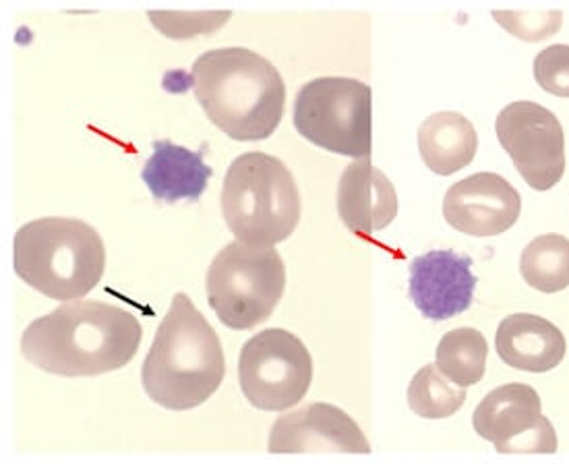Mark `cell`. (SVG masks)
Listing matches in <instances>:
<instances>
[{
    "label": "cell",
    "mask_w": 569,
    "mask_h": 470,
    "mask_svg": "<svg viewBox=\"0 0 569 470\" xmlns=\"http://www.w3.org/2000/svg\"><path fill=\"white\" fill-rule=\"evenodd\" d=\"M139 319L117 304L73 301L33 319L21 336V354L60 378H91L131 363L141 344Z\"/></svg>",
    "instance_id": "1"
},
{
    "label": "cell",
    "mask_w": 569,
    "mask_h": 470,
    "mask_svg": "<svg viewBox=\"0 0 569 470\" xmlns=\"http://www.w3.org/2000/svg\"><path fill=\"white\" fill-rule=\"evenodd\" d=\"M193 91L203 112L234 141H263L284 117L286 83L268 59L249 48H218L201 54Z\"/></svg>",
    "instance_id": "2"
},
{
    "label": "cell",
    "mask_w": 569,
    "mask_h": 470,
    "mask_svg": "<svg viewBox=\"0 0 569 470\" xmlns=\"http://www.w3.org/2000/svg\"><path fill=\"white\" fill-rule=\"evenodd\" d=\"M224 376L216 330L187 294H174L141 369L146 392L168 410L197 409L218 392Z\"/></svg>",
    "instance_id": "3"
},
{
    "label": "cell",
    "mask_w": 569,
    "mask_h": 470,
    "mask_svg": "<svg viewBox=\"0 0 569 470\" xmlns=\"http://www.w3.org/2000/svg\"><path fill=\"white\" fill-rule=\"evenodd\" d=\"M13 266L28 287L69 303L86 297L102 280L104 241L79 218L31 220L17 230Z\"/></svg>",
    "instance_id": "4"
},
{
    "label": "cell",
    "mask_w": 569,
    "mask_h": 470,
    "mask_svg": "<svg viewBox=\"0 0 569 470\" xmlns=\"http://www.w3.org/2000/svg\"><path fill=\"white\" fill-rule=\"evenodd\" d=\"M222 213L237 241L273 247L299 227V187L284 162L266 152L240 153L226 172Z\"/></svg>",
    "instance_id": "5"
},
{
    "label": "cell",
    "mask_w": 569,
    "mask_h": 470,
    "mask_svg": "<svg viewBox=\"0 0 569 470\" xmlns=\"http://www.w3.org/2000/svg\"><path fill=\"white\" fill-rule=\"evenodd\" d=\"M206 289L213 313L226 328L251 330L270 319L284 297V259L273 247L226 244L211 261Z\"/></svg>",
    "instance_id": "6"
},
{
    "label": "cell",
    "mask_w": 569,
    "mask_h": 470,
    "mask_svg": "<svg viewBox=\"0 0 569 470\" xmlns=\"http://www.w3.org/2000/svg\"><path fill=\"white\" fill-rule=\"evenodd\" d=\"M295 127L315 146L348 158L373 152V91L352 77H319L295 100Z\"/></svg>",
    "instance_id": "7"
},
{
    "label": "cell",
    "mask_w": 569,
    "mask_h": 470,
    "mask_svg": "<svg viewBox=\"0 0 569 470\" xmlns=\"http://www.w3.org/2000/svg\"><path fill=\"white\" fill-rule=\"evenodd\" d=\"M311 381V352L299 336L288 330H263L240 350V390L256 409H290L307 396Z\"/></svg>",
    "instance_id": "8"
},
{
    "label": "cell",
    "mask_w": 569,
    "mask_h": 470,
    "mask_svg": "<svg viewBox=\"0 0 569 470\" xmlns=\"http://www.w3.org/2000/svg\"><path fill=\"white\" fill-rule=\"evenodd\" d=\"M495 131L513 167L535 191H549L566 172V136L559 119L537 102H513L497 114Z\"/></svg>",
    "instance_id": "9"
},
{
    "label": "cell",
    "mask_w": 569,
    "mask_h": 470,
    "mask_svg": "<svg viewBox=\"0 0 569 470\" xmlns=\"http://www.w3.org/2000/svg\"><path fill=\"white\" fill-rule=\"evenodd\" d=\"M540 396L528 383H506L482 398L472 426L499 454H555L557 433L540 412Z\"/></svg>",
    "instance_id": "10"
},
{
    "label": "cell",
    "mask_w": 569,
    "mask_h": 470,
    "mask_svg": "<svg viewBox=\"0 0 569 470\" xmlns=\"http://www.w3.org/2000/svg\"><path fill=\"white\" fill-rule=\"evenodd\" d=\"M268 450L271 454H371V443L365 438L357 421L346 414L345 410L328 402H313L305 409L286 412L273 423Z\"/></svg>",
    "instance_id": "11"
},
{
    "label": "cell",
    "mask_w": 569,
    "mask_h": 470,
    "mask_svg": "<svg viewBox=\"0 0 569 470\" xmlns=\"http://www.w3.org/2000/svg\"><path fill=\"white\" fill-rule=\"evenodd\" d=\"M522 212L516 187L495 172H479L451 184L443 199L448 224L470 237H497L510 230Z\"/></svg>",
    "instance_id": "12"
},
{
    "label": "cell",
    "mask_w": 569,
    "mask_h": 470,
    "mask_svg": "<svg viewBox=\"0 0 569 470\" xmlns=\"http://www.w3.org/2000/svg\"><path fill=\"white\" fill-rule=\"evenodd\" d=\"M477 284L472 259L456 251H429L410 263V299L433 321H448L470 309Z\"/></svg>",
    "instance_id": "13"
},
{
    "label": "cell",
    "mask_w": 569,
    "mask_h": 470,
    "mask_svg": "<svg viewBox=\"0 0 569 470\" xmlns=\"http://www.w3.org/2000/svg\"><path fill=\"white\" fill-rule=\"evenodd\" d=\"M338 213L346 228L359 237H371L396 220V189L369 158L345 168L338 182Z\"/></svg>",
    "instance_id": "14"
},
{
    "label": "cell",
    "mask_w": 569,
    "mask_h": 470,
    "mask_svg": "<svg viewBox=\"0 0 569 470\" xmlns=\"http://www.w3.org/2000/svg\"><path fill=\"white\" fill-rule=\"evenodd\" d=\"M495 347L499 359L526 373H547L566 357V336L549 319L513 313L497 328Z\"/></svg>",
    "instance_id": "15"
},
{
    "label": "cell",
    "mask_w": 569,
    "mask_h": 470,
    "mask_svg": "<svg viewBox=\"0 0 569 470\" xmlns=\"http://www.w3.org/2000/svg\"><path fill=\"white\" fill-rule=\"evenodd\" d=\"M211 174L213 170L206 164L203 153L191 152L172 141H156L153 153L141 170L151 198L166 203L180 199L197 201L206 193Z\"/></svg>",
    "instance_id": "16"
},
{
    "label": "cell",
    "mask_w": 569,
    "mask_h": 470,
    "mask_svg": "<svg viewBox=\"0 0 569 470\" xmlns=\"http://www.w3.org/2000/svg\"><path fill=\"white\" fill-rule=\"evenodd\" d=\"M477 150V129L460 112H435L420 124V158L439 177H450L453 172L470 167Z\"/></svg>",
    "instance_id": "17"
},
{
    "label": "cell",
    "mask_w": 569,
    "mask_h": 470,
    "mask_svg": "<svg viewBox=\"0 0 569 470\" xmlns=\"http://www.w3.org/2000/svg\"><path fill=\"white\" fill-rule=\"evenodd\" d=\"M437 369L460 388L477 386L485 378L489 344L475 328H456L437 344Z\"/></svg>",
    "instance_id": "18"
},
{
    "label": "cell",
    "mask_w": 569,
    "mask_h": 470,
    "mask_svg": "<svg viewBox=\"0 0 569 470\" xmlns=\"http://www.w3.org/2000/svg\"><path fill=\"white\" fill-rule=\"evenodd\" d=\"M520 272L526 284L553 294L569 287V239L561 234H542L530 241L522 258Z\"/></svg>",
    "instance_id": "19"
},
{
    "label": "cell",
    "mask_w": 569,
    "mask_h": 470,
    "mask_svg": "<svg viewBox=\"0 0 569 470\" xmlns=\"http://www.w3.org/2000/svg\"><path fill=\"white\" fill-rule=\"evenodd\" d=\"M466 390L456 388L437 364H425L408 386V404L420 419H448L465 407Z\"/></svg>",
    "instance_id": "20"
},
{
    "label": "cell",
    "mask_w": 569,
    "mask_h": 470,
    "mask_svg": "<svg viewBox=\"0 0 569 470\" xmlns=\"http://www.w3.org/2000/svg\"><path fill=\"white\" fill-rule=\"evenodd\" d=\"M153 23V28L162 31L172 40H189L197 33H210L218 28H222L226 21L230 19V11H193V13H184V11H150L148 13Z\"/></svg>",
    "instance_id": "21"
},
{
    "label": "cell",
    "mask_w": 569,
    "mask_h": 470,
    "mask_svg": "<svg viewBox=\"0 0 569 470\" xmlns=\"http://www.w3.org/2000/svg\"><path fill=\"white\" fill-rule=\"evenodd\" d=\"M497 23L525 42H542L561 30L563 13L557 9L542 11H493Z\"/></svg>",
    "instance_id": "22"
},
{
    "label": "cell",
    "mask_w": 569,
    "mask_h": 470,
    "mask_svg": "<svg viewBox=\"0 0 569 470\" xmlns=\"http://www.w3.org/2000/svg\"><path fill=\"white\" fill-rule=\"evenodd\" d=\"M535 79L542 90L569 98V46L545 48L535 59Z\"/></svg>",
    "instance_id": "23"
}]
</instances>
